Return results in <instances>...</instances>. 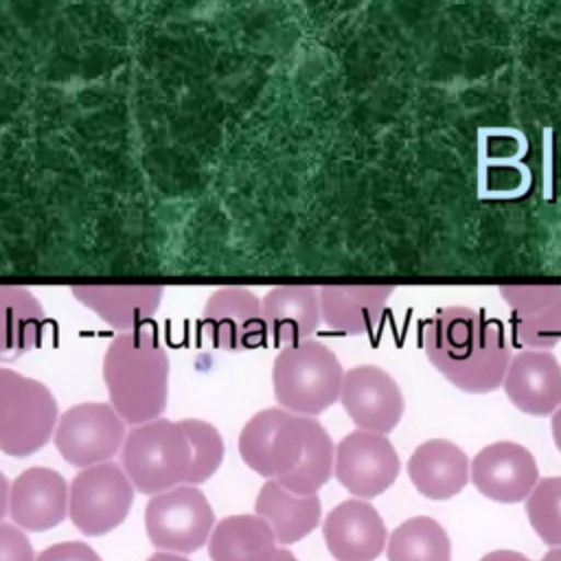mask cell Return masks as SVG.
<instances>
[{
  "instance_id": "8992f818",
  "label": "cell",
  "mask_w": 561,
  "mask_h": 561,
  "mask_svg": "<svg viewBox=\"0 0 561 561\" xmlns=\"http://www.w3.org/2000/svg\"><path fill=\"white\" fill-rule=\"evenodd\" d=\"M59 410L42 381L0 368V451L24 458L42 449L55 434Z\"/></svg>"
},
{
  "instance_id": "4fadbf2b",
  "label": "cell",
  "mask_w": 561,
  "mask_h": 561,
  "mask_svg": "<svg viewBox=\"0 0 561 561\" xmlns=\"http://www.w3.org/2000/svg\"><path fill=\"white\" fill-rule=\"evenodd\" d=\"M469 478L484 497L517 504L533 493L539 482V469L535 456L524 445L497 440L473 456Z\"/></svg>"
},
{
  "instance_id": "f546056e",
  "label": "cell",
  "mask_w": 561,
  "mask_h": 561,
  "mask_svg": "<svg viewBox=\"0 0 561 561\" xmlns=\"http://www.w3.org/2000/svg\"><path fill=\"white\" fill-rule=\"evenodd\" d=\"M480 561H530V559L515 550H493V552L484 554Z\"/></svg>"
},
{
  "instance_id": "7c38bea8",
  "label": "cell",
  "mask_w": 561,
  "mask_h": 561,
  "mask_svg": "<svg viewBox=\"0 0 561 561\" xmlns=\"http://www.w3.org/2000/svg\"><path fill=\"white\" fill-rule=\"evenodd\" d=\"M199 331L219 351H250L265 342L261 300L245 287H221L206 300Z\"/></svg>"
},
{
  "instance_id": "d4e9b609",
  "label": "cell",
  "mask_w": 561,
  "mask_h": 561,
  "mask_svg": "<svg viewBox=\"0 0 561 561\" xmlns=\"http://www.w3.org/2000/svg\"><path fill=\"white\" fill-rule=\"evenodd\" d=\"M386 554L388 561H449L451 543L436 519L416 515L392 530Z\"/></svg>"
},
{
  "instance_id": "ac0fdd59",
  "label": "cell",
  "mask_w": 561,
  "mask_h": 561,
  "mask_svg": "<svg viewBox=\"0 0 561 561\" xmlns=\"http://www.w3.org/2000/svg\"><path fill=\"white\" fill-rule=\"evenodd\" d=\"M408 476L421 495L430 500H449L467 486L471 462L456 443L432 438L412 451Z\"/></svg>"
},
{
  "instance_id": "52a82bcc",
  "label": "cell",
  "mask_w": 561,
  "mask_h": 561,
  "mask_svg": "<svg viewBox=\"0 0 561 561\" xmlns=\"http://www.w3.org/2000/svg\"><path fill=\"white\" fill-rule=\"evenodd\" d=\"M215 528L206 495L191 484L162 491L145 506V530L160 552L188 554L199 550Z\"/></svg>"
},
{
  "instance_id": "44dd1931",
  "label": "cell",
  "mask_w": 561,
  "mask_h": 561,
  "mask_svg": "<svg viewBox=\"0 0 561 561\" xmlns=\"http://www.w3.org/2000/svg\"><path fill=\"white\" fill-rule=\"evenodd\" d=\"M392 291V285H324L318 289L322 320L329 329L346 335L370 333Z\"/></svg>"
},
{
  "instance_id": "e575fe53",
  "label": "cell",
  "mask_w": 561,
  "mask_h": 561,
  "mask_svg": "<svg viewBox=\"0 0 561 561\" xmlns=\"http://www.w3.org/2000/svg\"><path fill=\"white\" fill-rule=\"evenodd\" d=\"M276 561H298V559H296V557H294V554H291L287 548H280V550H278V557H276Z\"/></svg>"
},
{
  "instance_id": "7402d4cb",
  "label": "cell",
  "mask_w": 561,
  "mask_h": 561,
  "mask_svg": "<svg viewBox=\"0 0 561 561\" xmlns=\"http://www.w3.org/2000/svg\"><path fill=\"white\" fill-rule=\"evenodd\" d=\"M254 515L267 522L280 546L305 539L320 524V497L296 495L280 486L276 480H267L254 502Z\"/></svg>"
},
{
  "instance_id": "9a60e30c",
  "label": "cell",
  "mask_w": 561,
  "mask_h": 561,
  "mask_svg": "<svg viewBox=\"0 0 561 561\" xmlns=\"http://www.w3.org/2000/svg\"><path fill=\"white\" fill-rule=\"evenodd\" d=\"M500 296L511 309V329L519 344L550 351L561 342V285H504Z\"/></svg>"
},
{
  "instance_id": "e0dca14e",
  "label": "cell",
  "mask_w": 561,
  "mask_h": 561,
  "mask_svg": "<svg viewBox=\"0 0 561 561\" xmlns=\"http://www.w3.org/2000/svg\"><path fill=\"white\" fill-rule=\"evenodd\" d=\"M322 535L335 561H375L386 548L383 519L364 500H346L331 508Z\"/></svg>"
},
{
  "instance_id": "83f0119b",
  "label": "cell",
  "mask_w": 561,
  "mask_h": 561,
  "mask_svg": "<svg viewBox=\"0 0 561 561\" xmlns=\"http://www.w3.org/2000/svg\"><path fill=\"white\" fill-rule=\"evenodd\" d=\"M0 561H35L33 546L22 528L0 524Z\"/></svg>"
},
{
  "instance_id": "f1b7e54d",
  "label": "cell",
  "mask_w": 561,
  "mask_h": 561,
  "mask_svg": "<svg viewBox=\"0 0 561 561\" xmlns=\"http://www.w3.org/2000/svg\"><path fill=\"white\" fill-rule=\"evenodd\" d=\"M35 561H101V557L83 541H64L42 550Z\"/></svg>"
},
{
  "instance_id": "5bb4252c",
  "label": "cell",
  "mask_w": 561,
  "mask_h": 561,
  "mask_svg": "<svg viewBox=\"0 0 561 561\" xmlns=\"http://www.w3.org/2000/svg\"><path fill=\"white\" fill-rule=\"evenodd\" d=\"M64 476L50 467H31L11 482L9 515L24 533H44L59 526L68 515Z\"/></svg>"
},
{
  "instance_id": "603a6c76",
  "label": "cell",
  "mask_w": 561,
  "mask_h": 561,
  "mask_svg": "<svg viewBox=\"0 0 561 561\" xmlns=\"http://www.w3.org/2000/svg\"><path fill=\"white\" fill-rule=\"evenodd\" d=\"M278 541L259 515H230L208 537L210 561H276Z\"/></svg>"
},
{
  "instance_id": "484cf974",
  "label": "cell",
  "mask_w": 561,
  "mask_h": 561,
  "mask_svg": "<svg viewBox=\"0 0 561 561\" xmlns=\"http://www.w3.org/2000/svg\"><path fill=\"white\" fill-rule=\"evenodd\" d=\"M526 515L543 543L561 548V476H550L535 484L526 500Z\"/></svg>"
},
{
  "instance_id": "7a4b0ae2",
  "label": "cell",
  "mask_w": 561,
  "mask_h": 561,
  "mask_svg": "<svg viewBox=\"0 0 561 561\" xmlns=\"http://www.w3.org/2000/svg\"><path fill=\"white\" fill-rule=\"evenodd\" d=\"M430 364L458 390L486 394L502 388L513 359L504 324L480 309L440 307L421 324Z\"/></svg>"
},
{
  "instance_id": "2e32d148",
  "label": "cell",
  "mask_w": 561,
  "mask_h": 561,
  "mask_svg": "<svg viewBox=\"0 0 561 561\" xmlns=\"http://www.w3.org/2000/svg\"><path fill=\"white\" fill-rule=\"evenodd\" d=\"M502 388L519 412L554 414L561 408V364L550 351H519L506 368Z\"/></svg>"
},
{
  "instance_id": "ffe728a7",
  "label": "cell",
  "mask_w": 561,
  "mask_h": 561,
  "mask_svg": "<svg viewBox=\"0 0 561 561\" xmlns=\"http://www.w3.org/2000/svg\"><path fill=\"white\" fill-rule=\"evenodd\" d=\"M261 311L267 335L283 348L309 340L322 320L320 294L311 285H280L270 289L261 298Z\"/></svg>"
},
{
  "instance_id": "836d02e7",
  "label": "cell",
  "mask_w": 561,
  "mask_h": 561,
  "mask_svg": "<svg viewBox=\"0 0 561 561\" xmlns=\"http://www.w3.org/2000/svg\"><path fill=\"white\" fill-rule=\"evenodd\" d=\"M541 561H561V548H554V550L546 552Z\"/></svg>"
},
{
  "instance_id": "6da1fadb",
  "label": "cell",
  "mask_w": 561,
  "mask_h": 561,
  "mask_svg": "<svg viewBox=\"0 0 561 561\" xmlns=\"http://www.w3.org/2000/svg\"><path fill=\"white\" fill-rule=\"evenodd\" d=\"M243 462L265 480H276L296 495H316L333 476L335 447L313 416L283 408L256 412L239 434Z\"/></svg>"
},
{
  "instance_id": "277c9868",
  "label": "cell",
  "mask_w": 561,
  "mask_h": 561,
  "mask_svg": "<svg viewBox=\"0 0 561 561\" xmlns=\"http://www.w3.org/2000/svg\"><path fill=\"white\" fill-rule=\"evenodd\" d=\"M121 467L138 493L158 495L191 484L195 449L184 421L156 419L136 425L123 443Z\"/></svg>"
},
{
  "instance_id": "4316f807",
  "label": "cell",
  "mask_w": 561,
  "mask_h": 561,
  "mask_svg": "<svg viewBox=\"0 0 561 561\" xmlns=\"http://www.w3.org/2000/svg\"><path fill=\"white\" fill-rule=\"evenodd\" d=\"M186 430L195 449V469L191 478V486L206 482L224 462V438L215 425L199 419H186Z\"/></svg>"
},
{
  "instance_id": "30bf717a",
  "label": "cell",
  "mask_w": 561,
  "mask_h": 561,
  "mask_svg": "<svg viewBox=\"0 0 561 561\" xmlns=\"http://www.w3.org/2000/svg\"><path fill=\"white\" fill-rule=\"evenodd\" d=\"M399 469V456L383 434L355 430L335 447L333 476L359 500L377 497L390 489Z\"/></svg>"
},
{
  "instance_id": "ba28073f",
  "label": "cell",
  "mask_w": 561,
  "mask_h": 561,
  "mask_svg": "<svg viewBox=\"0 0 561 561\" xmlns=\"http://www.w3.org/2000/svg\"><path fill=\"white\" fill-rule=\"evenodd\" d=\"M134 484L116 462L79 471L70 482L68 515L88 537H99L121 526L134 504Z\"/></svg>"
},
{
  "instance_id": "d6986e66",
  "label": "cell",
  "mask_w": 561,
  "mask_h": 561,
  "mask_svg": "<svg viewBox=\"0 0 561 561\" xmlns=\"http://www.w3.org/2000/svg\"><path fill=\"white\" fill-rule=\"evenodd\" d=\"M72 296L121 333L136 331L162 300L160 285H75Z\"/></svg>"
},
{
  "instance_id": "d6a6232c",
  "label": "cell",
  "mask_w": 561,
  "mask_h": 561,
  "mask_svg": "<svg viewBox=\"0 0 561 561\" xmlns=\"http://www.w3.org/2000/svg\"><path fill=\"white\" fill-rule=\"evenodd\" d=\"M147 561H188V559L180 557V554H173V552H156Z\"/></svg>"
},
{
  "instance_id": "1f68e13d",
  "label": "cell",
  "mask_w": 561,
  "mask_h": 561,
  "mask_svg": "<svg viewBox=\"0 0 561 561\" xmlns=\"http://www.w3.org/2000/svg\"><path fill=\"white\" fill-rule=\"evenodd\" d=\"M552 438H554L557 449L561 451V408L552 414Z\"/></svg>"
},
{
  "instance_id": "8fae6325",
  "label": "cell",
  "mask_w": 561,
  "mask_h": 561,
  "mask_svg": "<svg viewBox=\"0 0 561 561\" xmlns=\"http://www.w3.org/2000/svg\"><path fill=\"white\" fill-rule=\"evenodd\" d=\"M340 403L357 430L383 436L399 425L405 410L399 383L375 364L344 370Z\"/></svg>"
},
{
  "instance_id": "9c48e42d",
  "label": "cell",
  "mask_w": 561,
  "mask_h": 561,
  "mask_svg": "<svg viewBox=\"0 0 561 561\" xmlns=\"http://www.w3.org/2000/svg\"><path fill=\"white\" fill-rule=\"evenodd\" d=\"M125 436V421L110 403H79L59 416L53 440L68 465L88 469L110 462Z\"/></svg>"
},
{
  "instance_id": "3957f363",
  "label": "cell",
  "mask_w": 561,
  "mask_h": 561,
  "mask_svg": "<svg viewBox=\"0 0 561 561\" xmlns=\"http://www.w3.org/2000/svg\"><path fill=\"white\" fill-rule=\"evenodd\" d=\"M110 405L129 425H145L167 408L169 357L147 329L116 335L103 357Z\"/></svg>"
},
{
  "instance_id": "5b68a950",
  "label": "cell",
  "mask_w": 561,
  "mask_h": 561,
  "mask_svg": "<svg viewBox=\"0 0 561 561\" xmlns=\"http://www.w3.org/2000/svg\"><path fill=\"white\" fill-rule=\"evenodd\" d=\"M342 379L335 353L311 337L280 348L272 364L274 397L283 410L298 416H316L340 401Z\"/></svg>"
},
{
  "instance_id": "4dcf8cb0",
  "label": "cell",
  "mask_w": 561,
  "mask_h": 561,
  "mask_svg": "<svg viewBox=\"0 0 561 561\" xmlns=\"http://www.w3.org/2000/svg\"><path fill=\"white\" fill-rule=\"evenodd\" d=\"M9 493H11V484L4 478V473L0 471V519L9 513Z\"/></svg>"
},
{
  "instance_id": "cb8c5ba5",
  "label": "cell",
  "mask_w": 561,
  "mask_h": 561,
  "mask_svg": "<svg viewBox=\"0 0 561 561\" xmlns=\"http://www.w3.org/2000/svg\"><path fill=\"white\" fill-rule=\"evenodd\" d=\"M44 307L26 287L0 285V357L35 351L44 337Z\"/></svg>"
}]
</instances>
